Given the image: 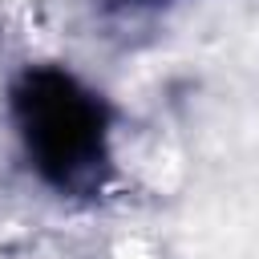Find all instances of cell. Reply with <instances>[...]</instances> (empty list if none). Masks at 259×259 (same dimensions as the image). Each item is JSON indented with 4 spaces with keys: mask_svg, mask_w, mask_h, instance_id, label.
Listing matches in <instances>:
<instances>
[{
    "mask_svg": "<svg viewBox=\"0 0 259 259\" xmlns=\"http://www.w3.org/2000/svg\"><path fill=\"white\" fill-rule=\"evenodd\" d=\"M12 121L36 174L65 190L89 194L109 166V113L73 73L36 65L12 85Z\"/></svg>",
    "mask_w": 259,
    "mask_h": 259,
    "instance_id": "6da1fadb",
    "label": "cell"
}]
</instances>
